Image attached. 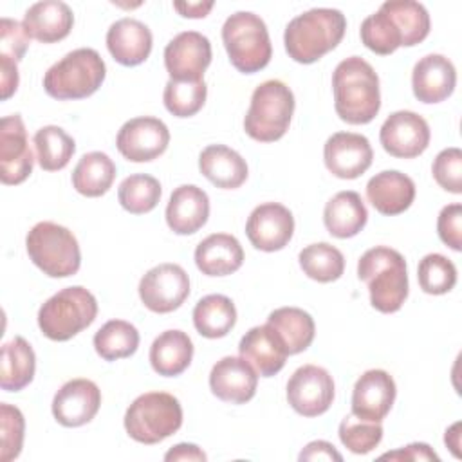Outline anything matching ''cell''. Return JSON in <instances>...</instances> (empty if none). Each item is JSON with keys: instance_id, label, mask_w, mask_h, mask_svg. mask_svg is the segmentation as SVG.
<instances>
[{"instance_id": "cell-1", "label": "cell", "mask_w": 462, "mask_h": 462, "mask_svg": "<svg viewBox=\"0 0 462 462\" xmlns=\"http://www.w3.org/2000/svg\"><path fill=\"white\" fill-rule=\"evenodd\" d=\"M332 90L336 114L348 125H366L381 108L379 76L359 56L337 63L332 74Z\"/></svg>"}, {"instance_id": "cell-2", "label": "cell", "mask_w": 462, "mask_h": 462, "mask_svg": "<svg viewBox=\"0 0 462 462\" xmlns=\"http://www.w3.org/2000/svg\"><path fill=\"white\" fill-rule=\"evenodd\" d=\"M346 29V18L339 9L316 7L294 16L283 34L289 58L309 65L337 47Z\"/></svg>"}, {"instance_id": "cell-3", "label": "cell", "mask_w": 462, "mask_h": 462, "mask_svg": "<svg viewBox=\"0 0 462 462\" xmlns=\"http://www.w3.org/2000/svg\"><path fill=\"white\" fill-rule=\"evenodd\" d=\"M357 278L368 285L370 303L383 314L397 312L408 298L406 260L392 247L368 249L357 262Z\"/></svg>"}, {"instance_id": "cell-4", "label": "cell", "mask_w": 462, "mask_h": 462, "mask_svg": "<svg viewBox=\"0 0 462 462\" xmlns=\"http://www.w3.org/2000/svg\"><path fill=\"white\" fill-rule=\"evenodd\" d=\"M106 67L97 51L76 49L56 61L43 76L45 92L60 101L92 96L105 81Z\"/></svg>"}, {"instance_id": "cell-5", "label": "cell", "mask_w": 462, "mask_h": 462, "mask_svg": "<svg viewBox=\"0 0 462 462\" xmlns=\"http://www.w3.org/2000/svg\"><path fill=\"white\" fill-rule=\"evenodd\" d=\"M294 114V94L280 79L260 83L244 117L245 134L260 143H273L285 135Z\"/></svg>"}, {"instance_id": "cell-6", "label": "cell", "mask_w": 462, "mask_h": 462, "mask_svg": "<svg viewBox=\"0 0 462 462\" xmlns=\"http://www.w3.org/2000/svg\"><path fill=\"white\" fill-rule=\"evenodd\" d=\"M97 316V301L81 285L65 287L51 296L38 310V327L52 341H69L92 325Z\"/></svg>"}, {"instance_id": "cell-7", "label": "cell", "mask_w": 462, "mask_h": 462, "mask_svg": "<svg viewBox=\"0 0 462 462\" xmlns=\"http://www.w3.org/2000/svg\"><path fill=\"white\" fill-rule=\"evenodd\" d=\"M222 42L231 65L253 74L262 70L273 56V45L265 22L249 11L231 14L222 25Z\"/></svg>"}, {"instance_id": "cell-8", "label": "cell", "mask_w": 462, "mask_h": 462, "mask_svg": "<svg viewBox=\"0 0 462 462\" xmlns=\"http://www.w3.org/2000/svg\"><path fill=\"white\" fill-rule=\"evenodd\" d=\"M32 263L51 278H67L79 271L81 253L76 236L56 222H38L25 236Z\"/></svg>"}, {"instance_id": "cell-9", "label": "cell", "mask_w": 462, "mask_h": 462, "mask_svg": "<svg viewBox=\"0 0 462 462\" xmlns=\"http://www.w3.org/2000/svg\"><path fill=\"white\" fill-rule=\"evenodd\" d=\"M182 426V408L166 392L139 395L125 413V430L135 442L157 444Z\"/></svg>"}, {"instance_id": "cell-10", "label": "cell", "mask_w": 462, "mask_h": 462, "mask_svg": "<svg viewBox=\"0 0 462 462\" xmlns=\"http://www.w3.org/2000/svg\"><path fill=\"white\" fill-rule=\"evenodd\" d=\"M189 296V276L179 263H159L139 282V298L146 309L168 314Z\"/></svg>"}, {"instance_id": "cell-11", "label": "cell", "mask_w": 462, "mask_h": 462, "mask_svg": "<svg viewBox=\"0 0 462 462\" xmlns=\"http://www.w3.org/2000/svg\"><path fill=\"white\" fill-rule=\"evenodd\" d=\"M287 401L303 417L325 413L334 401L332 375L316 365L300 366L287 383Z\"/></svg>"}, {"instance_id": "cell-12", "label": "cell", "mask_w": 462, "mask_h": 462, "mask_svg": "<svg viewBox=\"0 0 462 462\" xmlns=\"http://www.w3.org/2000/svg\"><path fill=\"white\" fill-rule=\"evenodd\" d=\"M170 143L168 126L152 116H141L126 121L117 134L116 146L119 153L132 162H148L162 155Z\"/></svg>"}, {"instance_id": "cell-13", "label": "cell", "mask_w": 462, "mask_h": 462, "mask_svg": "<svg viewBox=\"0 0 462 462\" xmlns=\"http://www.w3.org/2000/svg\"><path fill=\"white\" fill-rule=\"evenodd\" d=\"M209 63L211 43L197 31L179 32L164 49V67L175 81H200Z\"/></svg>"}, {"instance_id": "cell-14", "label": "cell", "mask_w": 462, "mask_h": 462, "mask_svg": "<svg viewBox=\"0 0 462 462\" xmlns=\"http://www.w3.org/2000/svg\"><path fill=\"white\" fill-rule=\"evenodd\" d=\"M430 126L426 119L411 110H397L386 117L381 126L379 139L393 157L413 159L420 155L430 144Z\"/></svg>"}, {"instance_id": "cell-15", "label": "cell", "mask_w": 462, "mask_h": 462, "mask_svg": "<svg viewBox=\"0 0 462 462\" xmlns=\"http://www.w3.org/2000/svg\"><path fill=\"white\" fill-rule=\"evenodd\" d=\"M34 157L29 148L25 125L20 114L0 121V179L4 184H20L32 173Z\"/></svg>"}, {"instance_id": "cell-16", "label": "cell", "mask_w": 462, "mask_h": 462, "mask_svg": "<svg viewBox=\"0 0 462 462\" xmlns=\"http://www.w3.org/2000/svg\"><path fill=\"white\" fill-rule=\"evenodd\" d=\"M294 233L292 213L278 202H265L256 206L245 224L249 242L265 253L283 249Z\"/></svg>"}, {"instance_id": "cell-17", "label": "cell", "mask_w": 462, "mask_h": 462, "mask_svg": "<svg viewBox=\"0 0 462 462\" xmlns=\"http://www.w3.org/2000/svg\"><path fill=\"white\" fill-rule=\"evenodd\" d=\"M374 159L370 141L354 132H336L323 146V161L327 170L339 179H357Z\"/></svg>"}, {"instance_id": "cell-18", "label": "cell", "mask_w": 462, "mask_h": 462, "mask_svg": "<svg viewBox=\"0 0 462 462\" xmlns=\"http://www.w3.org/2000/svg\"><path fill=\"white\" fill-rule=\"evenodd\" d=\"M101 406V390L90 379L67 381L52 399V415L65 428L90 422Z\"/></svg>"}, {"instance_id": "cell-19", "label": "cell", "mask_w": 462, "mask_h": 462, "mask_svg": "<svg viewBox=\"0 0 462 462\" xmlns=\"http://www.w3.org/2000/svg\"><path fill=\"white\" fill-rule=\"evenodd\" d=\"M395 381L386 370H366L354 384L352 411L356 417L381 422L395 401Z\"/></svg>"}, {"instance_id": "cell-20", "label": "cell", "mask_w": 462, "mask_h": 462, "mask_svg": "<svg viewBox=\"0 0 462 462\" xmlns=\"http://www.w3.org/2000/svg\"><path fill=\"white\" fill-rule=\"evenodd\" d=\"M256 370L244 359L226 356L217 361L209 372V388L224 402L244 404L256 393Z\"/></svg>"}, {"instance_id": "cell-21", "label": "cell", "mask_w": 462, "mask_h": 462, "mask_svg": "<svg viewBox=\"0 0 462 462\" xmlns=\"http://www.w3.org/2000/svg\"><path fill=\"white\" fill-rule=\"evenodd\" d=\"M457 85V70L449 58L442 54H426L411 72L413 96L420 103H440L448 99Z\"/></svg>"}, {"instance_id": "cell-22", "label": "cell", "mask_w": 462, "mask_h": 462, "mask_svg": "<svg viewBox=\"0 0 462 462\" xmlns=\"http://www.w3.org/2000/svg\"><path fill=\"white\" fill-rule=\"evenodd\" d=\"M238 352L262 377L278 374L289 356L282 337L267 323L249 328L240 339Z\"/></svg>"}, {"instance_id": "cell-23", "label": "cell", "mask_w": 462, "mask_h": 462, "mask_svg": "<svg viewBox=\"0 0 462 462\" xmlns=\"http://www.w3.org/2000/svg\"><path fill=\"white\" fill-rule=\"evenodd\" d=\"M209 217V197L195 184L173 189L166 206V224L177 235L197 233Z\"/></svg>"}, {"instance_id": "cell-24", "label": "cell", "mask_w": 462, "mask_h": 462, "mask_svg": "<svg viewBox=\"0 0 462 462\" xmlns=\"http://www.w3.org/2000/svg\"><path fill=\"white\" fill-rule=\"evenodd\" d=\"M152 31L135 18H121L106 31L108 52L125 67H135L146 61L152 52Z\"/></svg>"}, {"instance_id": "cell-25", "label": "cell", "mask_w": 462, "mask_h": 462, "mask_svg": "<svg viewBox=\"0 0 462 462\" xmlns=\"http://www.w3.org/2000/svg\"><path fill=\"white\" fill-rule=\"evenodd\" d=\"M366 199L381 215H399L415 199V182L397 170L375 173L366 184Z\"/></svg>"}, {"instance_id": "cell-26", "label": "cell", "mask_w": 462, "mask_h": 462, "mask_svg": "<svg viewBox=\"0 0 462 462\" xmlns=\"http://www.w3.org/2000/svg\"><path fill=\"white\" fill-rule=\"evenodd\" d=\"M22 25L29 38L42 43H54L69 36L74 25V13L65 2L43 0L25 11Z\"/></svg>"}, {"instance_id": "cell-27", "label": "cell", "mask_w": 462, "mask_h": 462, "mask_svg": "<svg viewBox=\"0 0 462 462\" xmlns=\"http://www.w3.org/2000/svg\"><path fill=\"white\" fill-rule=\"evenodd\" d=\"M195 263L206 276H227L242 267L244 249L233 235L213 233L197 245Z\"/></svg>"}, {"instance_id": "cell-28", "label": "cell", "mask_w": 462, "mask_h": 462, "mask_svg": "<svg viewBox=\"0 0 462 462\" xmlns=\"http://www.w3.org/2000/svg\"><path fill=\"white\" fill-rule=\"evenodd\" d=\"M200 173L217 188L235 189L247 179L245 159L226 144H209L199 155Z\"/></svg>"}, {"instance_id": "cell-29", "label": "cell", "mask_w": 462, "mask_h": 462, "mask_svg": "<svg viewBox=\"0 0 462 462\" xmlns=\"http://www.w3.org/2000/svg\"><path fill=\"white\" fill-rule=\"evenodd\" d=\"M368 220L366 206L359 193L346 189L336 193L323 209V222L327 231L336 238L356 236Z\"/></svg>"}, {"instance_id": "cell-30", "label": "cell", "mask_w": 462, "mask_h": 462, "mask_svg": "<svg viewBox=\"0 0 462 462\" xmlns=\"http://www.w3.org/2000/svg\"><path fill=\"white\" fill-rule=\"evenodd\" d=\"M193 359V343L182 330H164L150 346V365L164 377L182 374Z\"/></svg>"}, {"instance_id": "cell-31", "label": "cell", "mask_w": 462, "mask_h": 462, "mask_svg": "<svg viewBox=\"0 0 462 462\" xmlns=\"http://www.w3.org/2000/svg\"><path fill=\"white\" fill-rule=\"evenodd\" d=\"M0 386L5 392H18L25 388L36 370V356L32 346L20 336L2 345L0 361Z\"/></svg>"}, {"instance_id": "cell-32", "label": "cell", "mask_w": 462, "mask_h": 462, "mask_svg": "<svg viewBox=\"0 0 462 462\" xmlns=\"http://www.w3.org/2000/svg\"><path fill=\"white\" fill-rule=\"evenodd\" d=\"M267 325L278 332L289 356L307 350L316 332L312 316L298 307H280L273 310L267 318Z\"/></svg>"}, {"instance_id": "cell-33", "label": "cell", "mask_w": 462, "mask_h": 462, "mask_svg": "<svg viewBox=\"0 0 462 462\" xmlns=\"http://www.w3.org/2000/svg\"><path fill=\"white\" fill-rule=\"evenodd\" d=\"M236 323V309L224 294H208L193 309V325L204 337H224Z\"/></svg>"}, {"instance_id": "cell-34", "label": "cell", "mask_w": 462, "mask_h": 462, "mask_svg": "<svg viewBox=\"0 0 462 462\" xmlns=\"http://www.w3.org/2000/svg\"><path fill=\"white\" fill-rule=\"evenodd\" d=\"M116 179V164L103 152L85 153L74 171H72V186L78 193L85 197H101L105 195Z\"/></svg>"}, {"instance_id": "cell-35", "label": "cell", "mask_w": 462, "mask_h": 462, "mask_svg": "<svg viewBox=\"0 0 462 462\" xmlns=\"http://www.w3.org/2000/svg\"><path fill=\"white\" fill-rule=\"evenodd\" d=\"M36 159L42 170L58 171L63 170L76 152L74 139L60 126L47 125L34 134Z\"/></svg>"}, {"instance_id": "cell-36", "label": "cell", "mask_w": 462, "mask_h": 462, "mask_svg": "<svg viewBox=\"0 0 462 462\" xmlns=\"http://www.w3.org/2000/svg\"><path fill=\"white\" fill-rule=\"evenodd\" d=\"M137 346L139 332L125 319H110L94 334V348L105 361L130 357Z\"/></svg>"}, {"instance_id": "cell-37", "label": "cell", "mask_w": 462, "mask_h": 462, "mask_svg": "<svg viewBox=\"0 0 462 462\" xmlns=\"http://www.w3.org/2000/svg\"><path fill=\"white\" fill-rule=\"evenodd\" d=\"M298 260L301 271L310 280H316L319 283L334 282L341 278L345 271L343 253L327 242H318L303 247L298 254Z\"/></svg>"}, {"instance_id": "cell-38", "label": "cell", "mask_w": 462, "mask_h": 462, "mask_svg": "<svg viewBox=\"0 0 462 462\" xmlns=\"http://www.w3.org/2000/svg\"><path fill=\"white\" fill-rule=\"evenodd\" d=\"M383 7L402 34V47H413L430 34V14L422 4L413 0H390L384 2Z\"/></svg>"}, {"instance_id": "cell-39", "label": "cell", "mask_w": 462, "mask_h": 462, "mask_svg": "<svg viewBox=\"0 0 462 462\" xmlns=\"http://www.w3.org/2000/svg\"><path fill=\"white\" fill-rule=\"evenodd\" d=\"M361 42L366 49L375 54L386 56L402 47V34L388 14V11L381 5L374 14L366 16L361 23Z\"/></svg>"}, {"instance_id": "cell-40", "label": "cell", "mask_w": 462, "mask_h": 462, "mask_svg": "<svg viewBox=\"0 0 462 462\" xmlns=\"http://www.w3.org/2000/svg\"><path fill=\"white\" fill-rule=\"evenodd\" d=\"M161 193L162 189L155 177L146 173H134L119 184L117 199L128 213L143 215L159 204Z\"/></svg>"}, {"instance_id": "cell-41", "label": "cell", "mask_w": 462, "mask_h": 462, "mask_svg": "<svg viewBox=\"0 0 462 462\" xmlns=\"http://www.w3.org/2000/svg\"><path fill=\"white\" fill-rule=\"evenodd\" d=\"M208 87L200 81H175L170 79L164 87L162 101L170 114L175 117L195 116L206 103Z\"/></svg>"}, {"instance_id": "cell-42", "label": "cell", "mask_w": 462, "mask_h": 462, "mask_svg": "<svg viewBox=\"0 0 462 462\" xmlns=\"http://www.w3.org/2000/svg\"><path fill=\"white\" fill-rule=\"evenodd\" d=\"M417 280L426 294H446L457 283V267L444 254L430 253L419 262Z\"/></svg>"}, {"instance_id": "cell-43", "label": "cell", "mask_w": 462, "mask_h": 462, "mask_svg": "<svg viewBox=\"0 0 462 462\" xmlns=\"http://www.w3.org/2000/svg\"><path fill=\"white\" fill-rule=\"evenodd\" d=\"M337 433H339L341 444L348 451L356 455H366L381 442L383 426L381 422L365 420L356 417L354 413H348L343 417Z\"/></svg>"}, {"instance_id": "cell-44", "label": "cell", "mask_w": 462, "mask_h": 462, "mask_svg": "<svg viewBox=\"0 0 462 462\" xmlns=\"http://www.w3.org/2000/svg\"><path fill=\"white\" fill-rule=\"evenodd\" d=\"M23 430H25V420L22 411L16 406L2 402L0 404V431H2L0 460L2 462H9L20 455L22 444H23Z\"/></svg>"}, {"instance_id": "cell-45", "label": "cell", "mask_w": 462, "mask_h": 462, "mask_svg": "<svg viewBox=\"0 0 462 462\" xmlns=\"http://www.w3.org/2000/svg\"><path fill=\"white\" fill-rule=\"evenodd\" d=\"M433 179L449 193H462V152L460 148H446L439 152L431 166Z\"/></svg>"}, {"instance_id": "cell-46", "label": "cell", "mask_w": 462, "mask_h": 462, "mask_svg": "<svg viewBox=\"0 0 462 462\" xmlns=\"http://www.w3.org/2000/svg\"><path fill=\"white\" fill-rule=\"evenodd\" d=\"M0 34H2V40H0L2 52L0 54H5L9 58H13L14 61H20L25 56L27 47H29V34L25 32L23 25L16 20L2 18Z\"/></svg>"}, {"instance_id": "cell-47", "label": "cell", "mask_w": 462, "mask_h": 462, "mask_svg": "<svg viewBox=\"0 0 462 462\" xmlns=\"http://www.w3.org/2000/svg\"><path fill=\"white\" fill-rule=\"evenodd\" d=\"M460 222H462V206L457 202L444 206L437 218V233L440 240L453 251L462 249Z\"/></svg>"}, {"instance_id": "cell-48", "label": "cell", "mask_w": 462, "mask_h": 462, "mask_svg": "<svg viewBox=\"0 0 462 462\" xmlns=\"http://www.w3.org/2000/svg\"><path fill=\"white\" fill-rule=\"evenodd\" d=\"M381 458H390V460H435L439 462V455L424 442H413L408 444L397 451H388L383 453Z\"/></svg>"}, {"instance_id": "cell-49", "label": "cell", "mask_w": 462, "mask_h": 462, "mask_svg": "<svg viewBox=\"0 0 462 462\" xmlns=\"http://www.w3.org/2000/svg\"><path fill=\"white\" fill-rule=\"evenodd\" d=\"M300 460H337V462H341L343 457L339 451H336V448L330 442L314 440V442H309L301 449Z\"/></svg>"}, {"instance_id": "cell-50", "label": "cell", "mask_w": 462, "mask_h": 462, "mask_svg": "<svg viewBox=\"0 0 462 462\" xmlns=\"http://www.w3.org/2000/svg\"><path fill=\"white\" fill-rule=\"evenodd\" d=\"M0 72H2V99H9L18 88L16 61L5 54H0Z\"/></svg>"}, {"instance_id": "cell-51", "label": "cell", "mask_w": 462, "mask_h": 462, "mask_svg": "<svg viewBox=\"0 0 462 462\" xmlns=\"http://www.w3.org/2000/svg\"><path fill=\"white\" fill-rule=\"evenodd\" d=\"M164 460H168V462H173V460L204 462V460H206V453H204L197 444L180 442V444L173 446V448L164 455Z\"/></svg>"}, {"instance_id": "cell-52", "label": "cell", "mask_w": 462, "mask_h": 462, "mask_svg": "<svg viewBox=\"0 0 462 462\" xmlns=\"http://www.w3.org/2000/svg\"><path fill=\"white\" fill-rule=\"evenodd\" d=\"M173 7L180 13V16H186V18H204L211 7H213V2H175Z\"/></svg>"}, {"instance_id": "cell-53", "label": "cell", "mask_w": 462, "mask_h": 462, "mask_svg": "<svg viewBox=\"0 0 462 462\" xmlns=\"http://www.w3.org/2000/svg\"><path fill=\"white\" fill-rule=\"evenodd\" d=\"M458 430H460V422H455L449 430H446V435H444V442L453 451L455 457H460V451H458V448H460V433H458Z\"/></svg>"}]
</instances>
